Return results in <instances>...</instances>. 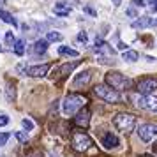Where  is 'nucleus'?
Instances as JSON below:
<instances>
[{
	"mask_svg": "<svg viewBox=\"0 0 157 157\" xmlns=\"http://www.w3.org/2000/svg\"><path fill=\"white\" fill-rule=\"evenodd\" d=\"M104 81H106V85L109 86V88H113V90H117V92H125V90H131L132 88V79L127 78L125 74H122V72L118 71H111L106 74V78H104Z\"/></svg>",
	"mask_w": 157,
	"mask_h": 157,
	"instance_id": "nucleus-1",
	"label": "nucleus"
},
{
	"mask_svg": "<svg viewBox=\"0 0 157 157\" xmlns=\"http://www.w3.org/2000/svg\"><path fill=\"white\" fill-rule=\"evenodd\" d=\"M53 13L57 16H69L71 14V6L67 2H58V4H55V7H53Z\"/></svg>",
	"mask_w": 157,
	"mask_h": 157,
	"instance_id": "nucleus-15",
	"label": "nucleus"
},
{
	"mask_svg": "<svg viewBox=\"0 0 157 157\" xmlns=\"http://www.w3.org/2000/svg\"><path fill=\"white\" fill-rule=\"evenodd\" d=\"M147 27H152V18L148 16H141L136 21H132V29H147Z\"/></svg>",
	"mask_w": 157,
	"mask_h": 157,
	"instance_id": "nucleus-16",
	"label": "nucleus"
},
{
	"mask_svg": "<svg viewBox=\"0 0 157 157\" xmlns=\"http://www.w3.org/2000/svg\"><path fill=\"white\" fill-rule=\"evenodd\" d=\"M74 124L79 125V127H88L90 125V111L86 108H81L74 117Z\"/></svg>",
	"mask_w": 157,
	"mask_h": 157,
	"instance_id": "nucleus-12",
	"label": "nucleus"
},
{
	"mask_svg": "<svg viewBox=\"0 0 157 157\" xmlns=\"http://www.w3.org/2000/svg\"><path fill=\"white\" fill-rule=\"evenodd\" d=\"M78 39H79V41H86V36H85V34H79Z\"/></svg>",
	"mask_w": 157,
	"mask_h": 157,
	"instance_id": "nucleus-34",
	"label": "nucleus"
},
{
	"mask_svg": "<svg viewBox=\"0 0 157 157\" xmlns=\"http://www.w3.org/2000/svg\"><path fill=\"white\" fill-rule=\"evenodd\" d=\"M94 94L99 99H102L104 102H109V104H118V102H122V95L117 90L109 88L108 85H95L94 86Z\"/></svg>",
	"mask_w": 157,
	"mask_h": 157,
	"instance_id": "nucleus-3",
	"label": "nucleus"
},
{
	"mask_svg": "<svg viewBox=\"0 0 157 157\" xmlns=\"http://www.w3.org/2000/svg\"><path fill=\"white\" fill-rule=\"evenodd\" d=\"M134 104L141 109H147V111H157V97L154 95H134L132 97Z\"/></svg>",
	"mask_w": 157,
	"mask_h": 157,
	"instance_id": "nucleus-6",
	"label": "nucleus"
},
{
	"mask_svg": "<svg viewBox=\"0 0 157 157\" xmlns=\"http://www.w3.org/2000/svg\"><path fill=\"white\" fill-rule=\"evenodd\" d=\"M92 147V138L83 134V132H76L72 136V148L76 152H85Z\"/></svg>",
	"mask_w": 157,
	"mask_h": 157,
	"instance_id": "nucleus-8",
	"label": "nucleus"
},
{
	"mask_svg": "<svg viewBox=\"0 0 157 157\" xmlns=\"http://www.w3.org/2000/svg\"><path fill=\"white\" fill-rule=\"evenodd\" d=\"M0 50H2V46H0Z\"/></svg>",
	"mask_w": 157,
	"mask_h": 157,
	"instance_id": "nucleus-41",
	"label": "nucleus"
},
{
	"mask_svg": "<svg viewBox=\"0 0 157 157\" xmlns=\"http://www.w3.org/2000/svg\"><path fill=\"white\" fill-rule=\"evenodd\" d=\"M155 11H157V6H155Z\"/></svg>",
	"mask_w": 157,
	"mask_h": 157,
	"instance_id": "nucleus-40",
	"label": "nucleus"
},
{
	"mask_svg": "<svg viewBox=\"0 0 157 157\" xmlns=\"http://www.w3.org/2000/svg\"><path fill=\"white\" fill-rule=\"evenodd\" d=\"M140 157H154V155H150V154H141Z\"/></svg>",
	"mask_w": 157,
	"mask_h": 157,
	"instance_id": "nucleus-37",
	"label": "nucleus"
},
{
	"mask_svg": "<svg viewBox=\"0 0 157 157\" xmlns=\"http://www.w3.org/2000/svg\"><path fill=\"white\" fill-rule=\"evenodd\" d=\"M134 4H136V6H145V2H143V0H134Z\"/></svg>",
	"mask_w": 157,
	"mask_h": 157,
	"instance_id": "nucleus-33",
	"label": "nucleus"
},
{
	"mask_svg": "<svg viewBox=\"0 0 157 157\" xmlns=\"http://www.w3.org/2000/svg\"><path fill=\"white\" fill-rule=\"evenodd\" d=\"M154 154H157V141L154 143Z\"/></svg>",
	"mask_w": 157,
	"mask_h": 157,
	"instance_id": "nucleus-36",
	"label": "nucleus"
},
{
	"mask_svg": "<svg viewBox=\"0 0 157 157\" xmlns=\"http://www.w3.org/2000/svg\"><path fill=\"white\" fill-rule=\"evenodd\" d=\"M94 51L97 57H106V58H111L115 55V50L109 48V44L104 43L102 39H95V44H94Z\"/></svg>",
	"mask_w": 157,
	"mask_h": 157,
	"instance_id": "nucleus-9",
	"label": "nucleus"
},
{
	"mask_svg": "<svg viewBox=\"0 0 157 157\" xmlns=\"http://www.w3.org/2000/svg\"><path fill=\"white\" fill-rule=\"evenodd\" d=\"M140 58V55H138V51H124L122 53V60H125V62H136Z\"/></svg>",
	"mask_w": 157,
	"mask_h": 157,
	"instance_id": "nucleus-20",
	"label": "nucleus"
},
{
	"mask_svg": "<svg viewBox=\"0 0 157 157\" xmlns=\"http://www.w3.org/2000/svg\"><path fill=\"white\" fill-rule=\"evenodd\" d=\"M117 48H118V50H125L127 46H125L124 43H120V41H117Z\"/></svg>",
	"mask_w": 157,
	"mask_h": 157,
	"instance_id": "nucleus-31",
	"label": "nucleus"
},
{
	"mask_svg": "<svg viewBox=\"0 0 157 157\" xmlns=\"http://www.w3.org/2000/svg\"><path fill=\"white\" fill-rule=\"evenodd\" d=\"M101 143H102L104 148L111 150V148H117V147L120 145V140H118V136H115L113 132H104V136L101 138Z\"/></svg>",
	"mask_w": 157,
	"mask_h": 157,
	"instance_id": "nucleus-13",
	"label": "nucleus"
},
{
	"mask_svg": "<svg viewBox=\"0 0 157 157\" xmlns=\"http://www.w3.org/2000/svg\"><path fill=\"white\" fill-rule=\"evenodd\" d=\"M138 136H140V140L145 143H152L154 140L157 138V124H141L140 127H138Z\"/></svg>",
	"mask_w": 157,
	"mask_h": 157,
	"instance_id": "nucleus-5",
	"label": "nucleus"
},
{
	"mask_svg": "<svg viewBox=\"0 0 157 157\" xmlns=\"http://www.w3.org/2000/svg\"><path fill=\"white\" fill-rule=\"evenodd\" d=\"M51 65L50 64H41V65H32L27 69V74H29L30 78H43L46 76L48 72H50Z\"/></svg>",
	"mask_w": 157,
	"mask_h": 157,
	"instance_id": "nucleus-10",
	"label": "nucleus"
},
{
	"mask_svg": "<svg viewBox=\"0 0 157 157\" xmlns=\"http://www.w3.org/2000/svg\"><path fill=\"white\" fill-rule=\"evenodd\" d=\"M16 138H18V141H21V143H25L27 141V134H25V132H23V131H16Z\"/></svg>",
	"mask_w": 157,
	"mask_h": 157,
	"instance_id": "nucleus-27",
	"label": "nucleus"
},
{
	"mask_svg": "<svg viewBox=\"0 0 157 157\" xmlns=\"http://www.w3.org/2000/svg\"><path fill=\"white\" fill-rule=\"evenodd\" d=\"M79 62H74V64H67V65H64V67H60V74H65V72H69V71H72L74 69V65H78Z\"/></svg>",
	"mask_w": 157,
	"mask_h": 157,
	"instance_id": "nucleus-24",
	"label": "nucleus"
},
{
	"mask_svg": "<svg viewBox=\"0 0 157 157\" xmlns=\"http://www.w3.org/2000/svg\"><path fill=\"white\" fill-rule=\"evenodd\" d=\"M127 16H132V18H136V16H138V11H136L134 7H129V9H127Z\"/></svg>",
	"mask_w": 157,
	"mask_h": 157,
	"instance_id": "nucleus-29",
	"label": "nucleus"
},
{
	"mask_svg": "<svg viewBox=\"0 0 157 157\" xmlns=\"http://www.w3.org/2000/svg\"><path fill=\"white\" fill-rule=\"evenodd\" d=\"M92 78H94L92 71H83V72H79V74H76V78H74V81H72V85L76 86V88H83V86L90 85Z\"/></svg>",
	"mask_w": 157,
	"mask_h": 157,
	"instance_id": "nucleus-11",
	"label": "nucleus"
},
{
	"mask_svg": "<svg viewBox=\"0 0 157 157\" xmlns=\"http://www.w3.org/2000/svg\"><path fill=\"white\" fill-rule=\"evenodd\" d=\"M6 97H7V101L16 99V88H14V83H11V81L6 85Z\"/></svg>",
	"mask_w": 157,
	"mask_h": 157,
	"instance_id": "nucleus-21",
	"label": "nucleus"
},
{
	"mask_svg": "<svg viewBox=\"0 0 157 157\" xmlns=\"http://www.w3.org/2000/svg\"><path fill=\"white\" fill-rule=\"evenodd\" d=\"M136 90L140 95H154L157 92V79L155 78H143L141 81H138Z\"/></svg>",
	"mask_w": 157,
	"mask_h": 157,
	"instance_id": "nucleus-7",
	"label": "nucleus"
},
{
	"mask_svg": "<svg viewBox=\"0 0 157 157\" xmlns=\"http://www.w3.org/2000/svg\"><path fill=\"white\" fill-rule=\"evenodd\" d=\"M48 41L46 39H39V41H36L34 43V46H32V55H44L46 51H48Z\"/></svg>",
	"mask_w": 157,
	"mask_h": 157,
	"instance_id": "nucleus-14",
	"label": "nucleus"
},
{
	"mask_svg": "<svg viewBox=\"0 0 157 157\" xmlns=\"http://www.w3.org/2000/svg\"><path fill=\"white\" fill-rule=\"evenodd\" d=\"M152 27H157V18L155 20H152Z\"/></svg>",
	"mask_w": 157,
	"mask_h": 157,
	"instance_id": "nucleus-35",
	"label": "nucleus"
},
{
	"mask_svg": "<svg viewBox=\"0 0 157 157\" xmlns=\"http://www.w3.org/2000/svg\"><path fill=\"white\" fill-rule=\"evenodd\" d=\"M6 43L9 44V46H14V36H13V32H6Z\"/></svg>",
	"mask_w": 157,
	"mask_h": 157,
	"instance_id": "nucleus-25",
	"label": "nucleus"
},
{
	"mask_svg": "<svg viewBox=\"0 0 157 157\" xmlns=\"http://www.w3.org/2000/svg\"><path fill=\"white\" fill-rule=\"evenodd\" d=\"M86 104V99L83 95H79V94H67L62 101V113L65 117H72V115H76L81 109V108H85Z\"/></svg>",
	"mask_w": 157,
	"mask_h": 157,
	"instance_id": "nucleus-2",
	"label": "nucleus"
},
{
	"mask_svg": "<svg viewBox=\"0 0 157 157\" xmlns=\"http://www.w3.org/2000/svg\"><path fill=\"white\" fill-rule=\"evenodd\" d=\"M58 55H64V57H79L78 51L69 48V46H58Z\"/></svg>",
	"mask_w": 157,
	"mask_h": 157,
	"instance_id": "nucleus-17",
	"label": "nucleus"
},
{
	"mask_svg": "<svg viewBox=\"0 0 157 157\" xmlns=\"http://www.w3.org/2000/svg\"><path fill=\"white\" fill-rule=\"evenodd\" d=\"M4 4H6V0H0V7H2V6H4Z\"/></svg>",
	"mask_w": 157,
	"mask_h": 157,
	"instance_id": "nucleus-39",
	"label": "nucleus"
},
{
	"mask_svg": "<svg viewBox=\"0 0 157 157\" xmlns=\"http://www.w3.org/2000/svg\"><path fill=\"white\" fill-rule=\"evenodd\" d=\"M16 71H18V72H25V74H27V67H25V64L16 65Z\"/></svg>",
	"mask_w": 157,
	"mask_h": 157,
	"instance_id": "nucleus-30",
	"label": "nucleus"
},
{
	"mask_svg": "<svg viewBox=\"0 0 157 157\" xmlns=\"http://www.w3.org/2000/svg\"><path fill=\"white\" fill-rule=\"evenodd\" d=\"M9 124V117L7 115H0V127H6Z\"/></svg>",
	"mask_w": 157,
	"mask_h": 157,
	"instance_id": "nucleus-28",
	"label": "nucleus"
},
{
	"mask_svg": "<svg viewBox=\"0 0 157 157\" xmlns=\"http://www.w3.org/2000/svg\"><path fill=\"white\" fill-rule=\"evenodd\" d=\"M9 138H11L9 132H0V147H2V145H6V143L9 141Z\"/></svg>",
	"mask_w": 157,
	"mask_h": 157,
	"instance_id": "nucleus-26",
	"label": "nucleus"
},
{
	"mask_svg": "<svg viewBox=\"0 0 157 157\" xmlns=\"http://www.w3.org/2000/svg\"><path fill=\"white\" fill-rule=\"evenodd\" d=\"M0 18H2V21L9 23V25H13V27H18V21L14 20V16L11 14V13H7V11H2V9H0Z\"/></svg>",
	"mask_w": 157,
	"mask_h": 157,
	"instance_id": "nucleus-18",
	"label": "nucleus"
},
{
	"mask_svg": "<svg viewBox=\"0 0 157 157\" xmlns=\"http://www.w3.org/2000/svg\"><path fill=\"white\" fill-rule=\"evenodd\" d=\"M46 41L48 43H58V41H62V34L55 32V30H50V32H46Z\"/></svg>",
	"mask_w": 157,
	"mask_h": 157,
	"instance_id": "nucleus-19",
	"label": "nucleus"
},
{
	"mask_svg": "<svg viewBox=\"0 0 157 157\" xmlns=\"http://www.w3.org/2000/svg\"><path fill=\"white\" fill-rule=\"evenodd\" d=\"M113 2H115V6H120V2H122V0H113Z\"/></svg>",
	"mask_w": 157,
	"mask_h": 157,
	"instance_id": "nucleus-38",
	"label": "nucleus"
},
{
	"mask_svg": "<svg viewBox=\"0 0 157 157\" xmlns=\"http://www.w3.org/2000/svg\"><path fill=\"white\" fill-rule=\"evenodd\" d=\"M85 11L88 13V14H92V16H95V11H94L92 7H85Z\"/></svg>",
	"mask_w": 157,
	"mask_h": 157,
	"instance_id": "nucleus-32",
	"label": "nucleus"
},
{
	"mask_svg": "<svg viewBox=\"0 0 157 157\" xmlns=\"http://www.w3.org/2000/svg\"><path fill=\"white\" fill-rule=\"evenodd\" d=\"M21 125H23V129H25V131H34V122L29 120V118H23Z\"/></svg>",
	"mask_w": 157,
	"mask_h": 157,
	"instance_id": "nucleus-23",
	"label": "nucleus"
},
{
	"mask_svg": "<svg viewBox=\"0 0 157 157\" xmlns=\"http://www.w3.org/2000/svg\"><path fill=\"white\" fill-rule=\"evenodd\" d=\"M13 50H14V53L18 55V57H21L23 53H25V41H16L14 43V46H13Z\"/></svg>",
	"mask_w": 157,
	"mask_h": 157,
	"instance_id": "nucleus-22",
	"label": "nucleus"
},
{
	"mask_svg": "<svg viewBox=\"0 0 157 157\" xmlns=\"http://www.w3.org/2000/svg\"><path fill=\"white\" fill-rule=\"evenodd\" d=\"M113 125L118 131H124V132H131L136 125V117L131 113H117L113 117Z\"/></svg>",
	"mask_w": 157,
	"mask_h": 157,
	"instance_id": "nucleus-4",
	"label": "nucleus"
}]
</instances>
